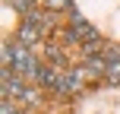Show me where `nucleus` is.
<instances>
[{
    "mask_svg": "<svg viewBox=\"0 0 120 114\" xmlns=\"http://www.w3.org/2000/svg\"><path fill=\"white\" fill-rule=\"evenodd\" d=\"M41 32H44V13H32V16H22L19 22V32H16V41L22 44H38L41 41Z\"/></svg>",
    "mask_w": 120,
    "mask_h": 114,
    "instance_id": "1",
    "label": "nucleus"
},
{
    "mask_svg": "<svg viewBox=\"0 0 120 114\" xmlns=\"http://www.w3.org/2000/svg\"><path fill=\"white\" fill-rule=\"evenodd\" d=\"M82 70H85V73H92V76H101V73H108V60H104L101 54H98V57H85Z\"/></svg>",
    "mask_w": 120,
    "mask_h": 114,
    "instance_id": "2",
    "label": "nucleus"
},
{
    "mask_svg": "<svg viewBox=\"0 0 120 114\" xmlns=\"http://www.w3.org/2000/svg\"><path fill=\"white\" fill-rule=\"evenodd\" d=\"M44 57L51 60V67H66V54L60 48H54V44H48V48H44Z\"/></svg>",
    "mask_w": 120,
    "mask_h": 114,
    "instance_id": "3",
    "label": "nucleus"
},
{
    "mask_svg": "<svg viewBox=\"0 0 120 114\" xmlns=\"http://www.w3.org/2000/svg\"><path fill=\"white\" fill-rule=\"evenodd\" d=\"M48 13H57V10H73V0H44Z\"/></svg>",
    "mask_w": 120,
    "mask_h": 114,
    "instance_id": "4",
    "label": "nucleus"
},
{
    "mask_svg": "<svg viewBox=\"0 0 120 114\" xmlns=\"http://www.w3.org/2000/svg\"><path fill=\"white\" fill-rule=\"evenodd\" d=\"M19 102H22V105H38V102H41V89H25Z\"/></svg>",
    "mask_w": 120,
    "mask_h": 114,
    "instance_id": "5",
    "label": "nucleus"
},
{
    "mask_svg": "<svg viewBox=\"0 0 120 114\" xmlns=\"http://www.w3.org/2000/svg\"><path fill=\"white\" fill-rule=\"evenodd\" d=\"M13 6H16L22 16H32V13H35V0H13Z\"/></svg>",
    "mask_w": 120,
    "mask_h": 114,
    "instance_id": "6",
    "label": "nucleus"
},
{
    "mask_svg": "<svg viewBox=\"0 0 120 114\" xmlns=\"http://www.w3.org/2000/svg\"><path fill=\"white\" fill-rule=\"evenodd\" d=\"M101 57L108 60V63H111V60H120V48H117V44H104V51H101Z\"/></svg>",
    "mask_w": 120,
    "mask_h": 114,
    "instance_id": "7",
    "label": "nucleus"
},
{
    "mask_svg": "<svg viewBox=\"0 0 120 114\" xmlns=\"http://www.w3.org/2000/svg\"><path fill=\"white\" fill-rule=\"evenodd\" d=\"M0 114H16V108H13L10 98H3V102H0Z\"/></svg>",
    "mask_w": 120,
    "mask_h": 114,
    "instance_id": "8",
    "label": "nucleus"
},
{
    "mask_svg": "<svg viewBox=\"0 0 120 114\" xmlns=\"http://www.w3.org/2000/svg\"><path fill=\"white\" fill-rule=\"evenodd\" d=\"M16 114H22V111H16Z\"/></svg>",
    "mask_w": 120,
    "mask_h": 114,
    "instance_id": "9",
    "label": "nucleus"
}]
</instances>
